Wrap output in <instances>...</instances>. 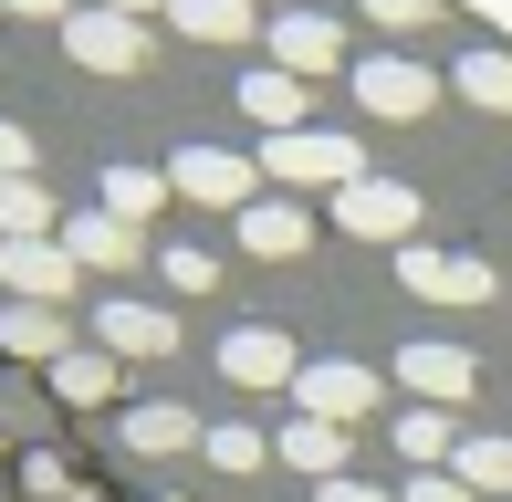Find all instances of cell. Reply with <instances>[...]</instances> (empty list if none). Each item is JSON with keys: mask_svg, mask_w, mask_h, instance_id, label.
I'll list each match as a JSON object with an SVG mask.
<instances>
[{"mask_svg": "<svg viewBox=\"0 0 512 502\" xmlns=\"http://www.w3.org/2000/svg\"><path fill=\"white\" fill-rule=\"evenodd\" d=\"M272 178H293V189H356L366 157H356V136H314V126H293V136H272Z\"/></svg>", "mask_w": 512, "mask_h": 502, "instance_id": "6da1fadb", "label": "cell"}, {"mask_svg": "<svg viewBox=\"0 0 512 502\" xmlns=\"http://www.w3.org/2000/svg\"><path fill=\"white\" fill-rule=\"evenodd\" d=\"M63 53L95 63V74H136V63H147V32H136V11H95V0H84V11L63 21Z\"/></svg>", "mask_w": 512, "mask_h": 502, "instance_id": "7a4b0ae2", "label": "cell"}, {"mask_svg": "<svg viewBox=\"0 0 512 502\" xmlns=\"http://www.w3.org/2000/svg\"><path fill=\"white\" fill-rule=\"evenodd\" d=\"M168 189H178V199H209V210H251V157H230V147H178V157H168Z\"/></svg>", "mask_w": 512, "mask_h": 502, "instance_id": "3957f363", "label": "cell"}, {"mask_svg": "<svg viewBox=\"0 0 512 502\" xmlns=\"http://www.w3.org/2000/svg\"><path fill=\"white\" fill-rule=\"evenodd\" d=\"M335 220L356 241H398V231H418V199L398 189V178H356V189H335Z\"/></svg>", "mask_w": 512, "mask_h": 502, "instance_id": "277c9868", "label": "cell"}, {"mask_svg": "<svg viewBox=\"0 0 512 502\" xmlns=\"http://www.w3.org/2000/svg\"><path fill=\"white\" fill-rule=\"evenodd\" d=\"M398 283L429 293V304H481V293H492V262H460V251H398Z\"/></svg>", "mask_w": 512, "mask_h": 502, "instance_id": "5b68a950", "label": "cell"}, {"mask_svg": "<svg viewBox=\"0 0 512 502\" xmlns=\"http://www.w3.org/2000/svg\"><path fill=\"white\" fill-rule=\"evenodd\" d=\"M272 63L314 84V74H335V63H345V32H335L324 11H283V21H272Z\"/></svg>", "mask_w": 512, "mask_h": 502, "instance_id": "8992f818", "label": "cell"}, {"mask_svg": "<svg viewBox=\"0 0 512 502\" xmlns=\"http://www.w3.org/2000/svg\"><path fill=\"white\" fill-rule=\"evenodd\" d=\"M356 95H366V116H429L439 84L418 74L408 53H377V63H356Z\"/></svg>", "mask_w": 512, "mask_h": 502, "instance_id": "52a82bcc", "label": "cell"}, {"mask_svg": "<svg viewBox=\"0 0 512 502\" xmlns=\"http://www.w3.org/2000/svg\"><path fill=\"white\" fill-rule=\"evenodd\" d=\"M0 283H11L21 304H53V293L74 283V251H53V241H0Z\"/></svg>", "mask_w": 512, "mask_h": 502, "instance_id": "ba28073f", "label": "cell"}, {"mask_svg": "<svg viewBox=\"0 0 512 502\" xmlns=\"http://www.w3.org/2000/svg\"><path fill=\"white\" fill-rule=\"evenodd\" d=\"M95 335H105V356H168V346H178V314H157V304H105Z\"/></svg>", "mask_w": 512, "mask_h": 502, "instance_id": "9c48e42d", "label": "cell"}, {"mask_svg": "<svg viewBox=\"0 0 512 502\" xmlns=\"http://www.w3.org/2000/svg\"><path fill=\"white\" fill-rule=\"evenodd\" d=\"M304 105H314V84H304V74H283V63H272V74H241V116H262L272 136L304 126Z\"/></svg>", "mask_w": 512, "mask_h": 502, "instance_id": "30bf717a", "label": "cell"}, {"mask_svg": "<svg viewBox=\"0 0 512 502\" xmlns=\"http://www.w3.org/2000/svg\"><path fill=\"white\" fill-rule=\"evenodd\" d=\"M220 367L241 377V387H272V377H293V346H283L272 325H241V335L220 346Z\"/></svg>", "mask_w": 512, "mask_h": 502, "instance_id": "8fae6325", "label": "cell"}, {"mask_svg": "<svg viewBox=\"0 0 512 502\" xmlns=\"http://www.w3.org/2000/svg\"><path fill=\"white\" fill-rule=\"evenodd\" d=\"M304 398H314V419H356V408H377V377L366 367H304Z\"/></svg>", "mask_w": 512, "mask_h": 502, "instance_id": "7c38bea8", "label": "cell"}, {"mask_svg": "<svg viewBox=\"0 0 512 502\" xmlns=\"http://www.w3.org/2000/svg\"><path fill=\"white\" fill-rule=\"evenodd\" d=\"M241 241L262 251V262H293L314 231H304V210H283V199H251V210H241Z\"/></svg>", "mask_w": 512, "mask_h": 502, "instance_id": "4fadbf2b", "label": "cell"}, {"mask_svg": "<svg viewBox=\"0 0 512 502\" xmlns=\"http://www.w3.org/2000/svg\"><path fill=\"white\" fill-rule=\"evenodd\" d=\"M168 21L189 42H241L251 32V0H168Z\"/></svg>", "mask_w": 512, "mask_h": 502, "instance_id": "5bb4252c", "label": "cell"}, {"mask_svg": "<svg viewBox=\"0 0 512 502\" xmlns=\"http://www.w3.org/2000/svg\"><path fill=\"white\" fill-rule=\"evenodd\" d=\"M398 377H408V387H429V398H460V387H471V356H460V346H408V356H398Z\"/></svg>", "mask_w": 512, "mask_h": 502, "instance_id": "9a60e30c", "label": "cell"}, {"mask_svg": "<svg viewBox=\"0 0 512 502\" xmlns=\"http://www.w3.org/2000/svg\"><path fill=\"white\" fill-rule=\"evenodd\" d=\"M126 440H136V450H189L199 429H189V408H178V398H147V408H126Z\"/></svg>", "mask_w": 512, "mask_h": 502, "instance_id": "2e32d148", "label": "cell"}, {"mask_svg": "<svg viewBox=\"0 0 512 502\" xmlns=\"http://www.w3.org/2000/svg\"><path fill=\"white\" fill-rule=\"evenodd\" d=\"M0 346H11V356H63L53 304H11V314H0Z\"/></svg>", "mask_w": 512, "mask_h": 502, "instance_id": "e0dca14e", "label": "cell"}, {"mask_svg": "<svg viewBox=\"0 0 512 502\" xmlns=\"http://www.w3.org/2000/svg\"><path fill=\"white\" fill-rule=\"evenodd\" d=\"M74 262H136V231H126V220H115V210H95V220H74Z\"/></svg>", "mask_w": 512, "mask_h": 502, "instance_id": "ac0fdd59", "label": "cell"}, {"mask_svg": "<svg viewBox=\"0 0 512 502\" xmlns=\"http://www.w3.org/2000/svg\"><path fill=\"white\" fill-rule=\"evenodd\" d=\"M42 220H53V199L32 178H0V241H42Z\"/></svg>", "mask_w": 512, "mask_h": 502, "instance_id": "d6986e66", "label": "cell"}, {"mask_svg": "<svg viewBox=\"0 0 512 502\" xmlns=\"http://www.w3.org/2000/svg\"><path fill=\"white\" fill-rule=\"evenodd\" d=\"M460 95L492 105V116H512V53H471V63H460Z\"/></svg>", "mask_w": 512, "mask_h": 502, "instance_id": "ffe728a7", "label": "cell"}, {"mask_svg": "<svg viewBox=\"0 0 512 502\" xmlns=\"http://www.w3.org/2000/svg\"><path fill=\"white\" fill-rule=\"evenodd\" d=\"M157 199H168V178H147V168H115V178H105V210L126 220V231H136V220L157 210Z\"/></svg>", "mask_w": 512, "mask_h": 502, "instance_id": "44dd1931", "label": "cell"}, {"mask_svg": "<svg viewBox=\"0 0 512 502\" xmlns=\"http://www.w3.org/2000/svg\"><path fill=\"white\" fill-rule=\"evenodd\" d=\"M283 450H293L304 471H335V461H345V429H335V419H293V429H283Z\"/></svg>", "mask_w": 512, "mask_h": 502, "instance_id": "7402d4cb", "label": "cell"}, {"mask_svg": "<svg viewBox=\"0 0 512 502\" xmlns=\"http://www.w3.org/2000/svg\"><path fill=\"white\" fill-rule=\"evenodd\" d=\"M460 482H481V492H512V440H471V450H460Z\"/></svg>", "mask_w": 512, "mask_h": 502, "instance_id": "603a6c76", "label": "cell"}, {"mask_svg": "<svg viewBox=\"0 0 512 502\" xmlns=\"http://www.w3.org/2000/svg\"><path fill=\"white\" fill-rule=\"evenodd\" d=\"M53 387H63V398H105L115 367H105V356H53Z\"/></svg>", "mask_w": 512, "mask_h": 502, "instance_id": "cb8c5ba5", "label": "cell"}, {"mask_svg": "<svg viewBox=\"0 0 512 502\" xmlns=\"http://www.w3.org/2000/svg\"><path fill=\"white\" fill-rule=\"evenodd\" d=\"M439 440H450V419H429V408H408V419H398V450H408V461H429Z\"/></svg>", "mask_w": 512, "mask_h": 502, "instance_id": "d4e9b609", "label": "cell"}, {"mask_svg": "<svg viewBox=\"0 0 512 502\" xmlns=\"http://www.w3.org/2000/svg\"><path fill=\"white\" fill-rule=\"evenodd\" d=\"M157 262H168V283H178V293H209V272H220V262H209V251H178V241L157 251Z\"/></svg>", "mask_w": 512, "mask_h": 502, "instance_id": "484cf974", "label": "cell"}, {"mask_svg": "<svg viewBox=\"0 0 512 502\" xmlns=\"http://www.w3.org/2000/svg\"><path fill=\"white\" fill-rule=\"evenodd\" d=\"M366 11H377L387 32H429V21H439V0H366Z\"/></svg>", "mask_w": 512, "mask_h": 502, "instance_id": "4316f807", "label": "cell"}, {"mask_svg": "<svg viewBox=\"0 0 512 502\" xmlns=\"http://www.w3.org/2000/svg\"><path fill=\"white\" fill-rule=\"evenodd\" d=\"M209 461H230V471H251V461H262V440H251V429H209Z\"/></svg>", "mask_w": 512, "mask_h": 502, "instance_id": "83f0119b", "label": "cell"}, {"mask_svg": "<svg viewBox=\"0 0 512 502\" xmlns=\"http://www.w3.org/2000/svg\"><path fill=\"white\" fill-rule=\"evenodd\" d=\"M0 178H32V136L21 126H0Z\"/></svg>", "mask_w": 512, "mask_h": 502, "instance_id": "f1b7e54d", "label": "cell"}, {"mask_svg": "<svg viewBox=\"0 0 512 502\" xmlns=\"http://www.w3.org/2000/svg\"><path fill=\"white\" fill-rule=\"evenodd\" d=\"M0 11H21V21H74V0H0Z\"/></svg>", "mask_w": 512, "mask_h": 502, "instance_id": "f546056e", "label": "cell"}, {"mask_svg": "<svg viewBox=\"0 0 512 502\" xmlns=\"http://www.w3.org/2000/svg\"><path fill=\"white\" fill-rule=\"evenodd\" d=\"M408 502H471V492H460V482H418Z\"/></svg>", "mask_w": 512, "mask_h": 502, "instance_id": "4dcf8cb0", "label": "cell"}, {"mask_svg": "<svg viewBox=\"0 0 512 502\" xmlns=\"http://www.w3.org/2000/svg\"><path fill=\"white\" fill-rule=\"evenodd\" d=\"M324 502H377V492H366V482H324Z\"/></svg>", "mask_w": 512, "mask_h": 502, "instance_id": "1f68e13d", "label": "cell"}, {"mask_svg": "<svg viewBox=\"0 0 512 502\" xmlns=\"http://www.w3.org/2000/svg\"><path fill=\"white\" fill-rule=\"evenodd\" d=\"M95 11H157V0H95Z\"/></svg>", "mask_w": 512, "mask_h": 502, "instance_id": "d6a6232c", "label": "cell"}]
</instances>
